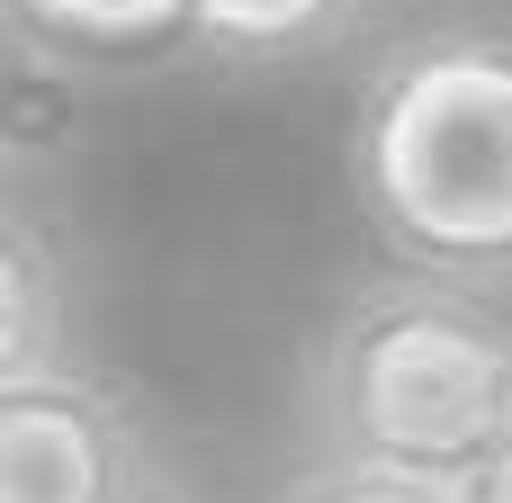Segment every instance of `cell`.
Segmentation results:
<instances>
[{
    "instance_id": "3957f363",
    "label": "cell",
    "mask_w": 512,
    "mask_h": 503,
    "mask_svg": "<svg viewBox=\"0 0 512 503\" xmlns=\"http://www.w3.org/2000/svg\"><path fill=\"white\" fill-rule=\"evenodd\" d=\"M0 503H153V441L126 387L63 351L0 378Z\"/></svg>"
},
{
    "instance_id": "ba28073f",
    "label": "cell",
    "mask_w": 512,
    "mask_h": 503,
    "mask_svg": "<svg viewBox=\"0 0 512 503\" xmlns=\"http://www.w3.org/2000/svg\"><path fill=\"white\" fill-rule=\"evenodd\" d=\"M279 503H512V468L468 477V486H423L396 468H351V459H315L306 477H288Z\"/></svg>"
},
{
    "instance_id": "7a4b0ae2",
    "label": "cell",
    "mask_w": 512,
    "mask_h": 503,
    "mask_svg": "<svg viewBox=\"0 0 512 503\" xmlns=\"http://www.w3.org/2000/svg\"><path fill=\"white\" fill-rule=\"evenodd\" d=\"M306 423L324 459L468 486L512 468V324L504 288L387 270L360 279L306 360Z\"/></svg>"
},
{
    "instance_id": "5b68a950",
    "label": "cell",
    "mask_w": 512,
    "mask_h": 503,
    "mask_svg": "<svg viewBox=\"0 0 512 503\" xmlns=\"http://www.w3.org/2000/svg\"><path fill=\"white\" fill-rule=\"evenodd\" d=\"M369 9L378 0H189L171 54H198L216 72H297L351 45Z\"/></svg>"
},
{
    "instance_id": "52a82bcc",
    "label": "cell",
    "mask_w": 512,
    "mask_h": 503,
    "mask_svg": "<svg viewBox=\"0 0 512 503\" xmlns=\"http://www.w3.org/2000/svg\"><path fill=\"white\" fill-rule=\"evenodd\" d=\"M9 9L36 18L54 45H72L99 72V63H162L180 45V9L189 0H9Z\"/></svg>"
},
{
    "instance_id": "6da1fadb",
    "label": "cell",
    "mask_w": 512,
    "mask_h": 503,
    "mask_svg": "<svg viewBox=\"0 0 512 503\" xmlns=\"http://www.w3.org/2000/svg\"><path fill=\"white\" fill-rule=\"evenodd\" d=\"M342 180L396 270H512V36L486 0L369 45L342 108Z\"/></svg>"
},
{
    "instance_id": "8992f818",
    "label": "cell",
    "mask_w": 512,
    "mask_h": 503,
    "mask_svg": "<svg viewBox=\"0 0 512 503\" xmlns=\"http://www.w3.org/2000/svg\"><path fill=\"white\" fill-rule=\"evenodd\" d=\"M63 324H72L63 252H54V234L0 189V378L54 360V351H63Z\"/></svg>"
},
{
    "instance_id": "277c9868",
    "label": "cell",
    "mask_w": 512,
    "mask_h": 503,
    "mask_svg": "<svg viewBox=\"0 0 512 503\" xmlns=\"http://www.w3.org/2000/svg\"><path fill=\"white\" fill-rule=\"evenodd\" d=\"M90 63L72 45H54L36 18H18L0 0V180L9 171H45L81 144L90 126Z\"/></svg>"
}]
</instances>
